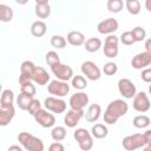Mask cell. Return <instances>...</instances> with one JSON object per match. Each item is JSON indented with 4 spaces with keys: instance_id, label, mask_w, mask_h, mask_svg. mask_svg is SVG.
<instances>
[{
    "instance_id": "6da1fadb",
    "label": "cell",
    "mask_w": 151,
    "mask_h": 151,
    "mask_svg": "<svg viewBox=\"0 0 151 151\" xmlns=\"http://www.w3.org/2000/svg\"><path fill=\"white\" fill-rule=\"evenodd\" d=\"M129 111V105L123 99H114L112 100L105 112H104V122L109 125H113L118 122L120 117H124Z\"/></svg>"
},
{
    "instance_id": "7a4b0ae2",
    "label": "cell",
    "mask_w": 151,
    "mask_h": 151,
    "mask_svg": "<svg viewBox=\"0 0 151 151\" xmlns=\"http://www.w3.org/2000/svg\"><path fill=\"white\" fill-rule=\"evenodd\" d=\"M18 142L27 151H44L45 149L44 142L29 132H20L18 134Z\"/></svg>"
},
{
    "instance_id": "3957f363",
    "label": "cell",
    "mask_w": 151,
    "mask_h": 151,
    "mask_svg": "<svg viewBox=\"0 0 151 151\" xmlns=\"http://www.w3.org/2000/svg\"><path fill=\"white\" fill-rule=\"evenodd\" d=\"M73 137L83 151H90L93 147V137H92L91 132H88L86 129H84V127L76 129Z\"/></svg>"
},
{
    "instance_id": "277c9868",
    "label": "cell",
    "mask_w": 151,
    "mask_h": 151,
    "mask_svg": "<svg viewBox=\"0 0 151 151\" xmlns=\"http://www.w3.org/2000/svg\"><path fill=\"white\" fill-rule=\"evenodd\" d=\"M122 144H123V147L125 150L134 151L137 149L144 147L146 145V142H145V138H144L143 133H133V134L124 137L123 140H122Z\"/></svg>"
},
{
    "instance_id": "5b68a950",
    "label": "cell",
    "mask_w": 151,
    "mask_h": 151,
    "mask_svg": "<svg viewBox=\"0 0 151 151\" xmlns=\"http://www.w3.org/2000/svg\"><path fill=\"white\" fill-rule=\"evenodd\" d=\"M47 91L53 97L63 98L66 94H68V92H70V85L67 84V81H61V80L54 79V80L50 81V84L47 85Z\"/></svg>"
},
{
    "instance_id": "8992f818",
    "label": "cell",
    "mask_w": 151,
    "mask_h": 151,
    "mask_svg": "<svg viewBox=\"0 0 151 151\" xmlns=\"http://www.w3.org/2000/svg\"><path fill=\"white\" fill-rule=\"evenodd\" d=\"M44 106L47 111L53 112V113H64L66 111V101L63 100L61 98H57V97H47L44 100Z\"/></svg>"
},
{
    "instance_id": "52a82bcc",
    "label": "cell",
    "mask_w": 151,
    "mask_h": 151,
    "mask_svg": "<svg viewBox=\"0 0 151 151\" xmlns=\"http://www.w3.org/2000/svg\"><path fill=\"white\" fill-rule=\"evenodd\" d=\"M80 70H81L83 74H84L87 79H90V80L96 81V80L100 79V77H101V71H100V68L97 66L96 63H93V61H91V60L84 61V63L81 64Z\"/></svg>"
},
{
    "instance_id": "ba28073f",
    "label": "cell",
    "mask_w": 151,
    "mask_h": 151,
    "mask_svg": "<svg viewBox=\"0 0 151 151\" xmlns=\"http://www.w3.org/2000/svg\"><path fill=\"white\" fill-rule=\"evenodd\" d=\"M118 42H119V38L114 34L107 35L105 38V42H104V54H105V57L116 58L118 55V52H119Z\"/></svg>"
},
{
    "instance_id": "9c48e42d",
    "label": "cell",
    "mask_w": 151,
    "mask_h": 151,
    "mask_svg": "<svg viewBox=\"0 0 151 151\" xmlns=\"http://www.w3.org/2000/svg\"><path fill=\"white\" fill-rule=\"evenodd\" d=\"M118 91L125 99H132L137 94L136 85L127 78H122L118 81Z\"/></svg>"
},
{
    "instance_id": "30bf717a",
    "label": "cell",
    "mask_w": 151,
    "mask_h": 151,
    "mask_svg": "<svg viewBox=\"0 0 151 151\" xmlns=\"http://www.w3.org/2000/svg\"><path fill=\"white\" fill-rule=\"evenodd\" d=\"M35 67L37 66L31 60H25V61L21 63V66H20V76H19V84L20 85L32 81L33 73H34Z\"/></svg>"
},
{
    "instance_id": "8fae6325",
    "label": "cell",
    "mask_w": 151,
    "mask_h": 151,
    "mask_svg": "<svg viewBox=\"0 0 151 151\" xmlns=\"http://www.w3.org/2000/svg\"><path fill=\"white\" fill-rule=\"evenodd\" d=\"M51 71L57 77V79L61 80V81H68V80H72V78H73V70H72V67L68 66V65L61 64V63L58 64V65L52 66Z\"/></svg>"
},
{
    "instance_id": "7c38bea8",
    "label": "cell",
    "mask_w": 151,
    "mask_h": 151,
    "mask_svg": "<svg viewBox=\"0 0 151 151\" xmlns=\"http://www.w3.org/2000/svg\"><path fill=\"white\" fill-rule=\"evenodd\" d=\"M132 107L137 111V112H147L151 107V103L150 99L147 97V94L143 91L138 92L134 97H133V101H132Z\"/></svg>"
},
{
    "instance_id": "4fadbf2b",
    "label": "cell",
    "mask_w": 151,
    "mask_h": 151,
    "mask_svg": "<svg viewBox=\"0 0 151 151\" xmlns=\"http://www.w3.org/2000/svg\"><path fill=\"white\" fill-rule=\"evenodd\" d=\"M34 119H35V122H37L40 126L46 127V129L52 127V126H54V124H55V117H54V114L51 113L50 111H47L46 109L39 110V111L34 114Z\"/></svg>"
},
{
    "instance_id": "5bb4252c",
    "label": "cell",
    "mask_w": 151,
    "mask_h": 151,
    "mask_svg": "<svg viewBox=\"0 0 151 151\" xmlns=\"http://www.w3.org/2000/svg\"><path fill=\"white\" fill-rule=\"evenodd\" d=\"M90 98L85 92H76L74 94H72L68 99V104L71 106V109L73 110H84V107L88 104Z\"/></svg>"
},
{
    "instance_id": "9a60e30c",
    "label": "cell",
    "mask_w": 151,
    "mask_h": 151,
    "mask_svg": "<svg viewBox=\"0 0 151 151\" xmlns=\"http://www.w3.org/2000/svg\"><path fill=\"white\" fill-rule=\"evenodd\" d=\"M151 65V53L144 51L140 53H137L132 60H131V66L136 70H144L147 68V66Z\"/></svg>"
},
{
    "instance_id": "2e32d148",
    "label": "cell",
    "mask_w": 151,
    "mask_h": 151,
    "mask_svg": "<svg viewBox=\"0 0 151 151\" xmlns=\"http://www.w3.org/2000/svg\"><path fill=\"white\" fill-rule=\"evenodd\" d=\"M119 27V24L116 19L113 18H107V19H104L101 20L98 25H97V31L100 33V34H107V35H111L112 33H114Z\"/></svg>"
},
{
    "instance_id": "e0dca14e",
    "label": "cell",
    "mask_w": 151,
    "mask_h": 151,
    "mask_svg": "<svg viewBox=\"0 0 151 151\" xmlns=\"http://www.w3.org/2000/svg\"><path fill=\"white\" fill-rule=\"evenodd\" d=\"M84 116H85L84 110H73V109H70L66 112L65 117H64V123H65V125L67 127L73 129V127H76L79 124L80 119Z\"/></svg>"
},
{
    "instance_id": "ac0fdd59",
    "label": "cell",
    "mask_w": 151,
    "mask_h": 151,
    "mask_svg": "<svg viewBox=\"0 0 151 151\" xmlns=\"http://www.w3.org/2000/svg\"><path fill=\"white\" fill-rule=\"evenodd\" d=\"M35 14L40 19H46L51 14V5L48 0H37L35 2Z\"/></svg>"
},
{
    "instance_id": "d6986e66",
    "label": "cell",
    "mask_w": 151,
    "mask_h": 151,
    "mask_svg": "<svg viewBox=\"0 0 151 151\" xmlns=\"http://www.w3.org/2000/svg\"><path fill=\"white\" fill-rule=\"evenodd\" d=\"M50 78H51L50 74L45 68H42L40 66H37L35 70H34V73H33L32 81H34L35 84H38L40 86H44L50 81Z\"/></svg>"
},
{
    "instance_id": "ffe728a7",
    "label": "cell",
    "mask_w": 151,
    "mask_h": 151,
    "mask_svg": "<svg viewBox=\"0 0 151 151\" xmlns=\"http://www.w3.org/2000/svg\"><path fill=\"white\" fill-rule=\"evenodd\" d=\"M101 114V106L99 104H91L85 113V119L88 123H96Z\"/></svg>"
},
{
    "instance_id": "44dd1931",
    "label": "cell",
    "mask_w": 151,
    "mask_h": 151,
    "mask_svg": "<svg viewBox=\"0 0 151 151\" xmlns=\"http://www.w3.org/2000/svg\"><path fill=\"white\" fill-rule=\"evenodd\" d=\"M66 40L72 46H81L85 44V35L79 31H71L67 33Z\"/></svg>"
},
{
    "instance_id": "7402d4cb",
    "label": "cell",
    "mask_w": 151,
    "mask_h": 151,
    "mask_svg": "<svg viewBox=\"0 0 151 151\" xmlns=\"http://www.w3.org/2000/svg\"><path fill=\"white\" fill-rule=\"evenodd\" d=\"M13 103H14V92L9 88L4 90L0 99V109H8L13 106Z\"/></svg>"
},
{
    "instance_id": "603a6c76",
    "label": "cell",
    "mask_w": 151,
    "mask_h": 151,
    "mask_svg": "<svg viewBox=\"0 0 151 151\" xmlns=\"http://www.w3.org/2000/svg\"><path fill=\"white\" fill-rule=\"evenodd\" d=\"M14 116H15L14 106H11L8 109H0V125L1 126L8 125L14 118Z\"/></svg>"
},
{
    "instance_id": "cb8c5ba5",
    "label": "cell",
    "mask_w": 151,
    "mask_h": 151,
    "mask_svg": "<svg viewBox=\"0 0 151 151\" xmlns=\"http://www.w3.org/2000/svg\"><path fill=\"white\" fill-rule=\"evenodd\" d=\"M47 31V26L42 20H35L32 25H31V33L33 37L35 38H41L45 35Z\"/></svg>"
},
{
    "instance_id": "d4e9b609",
    "label": "cell",
    "mask_w": 151,
    "mask_h": 151,
    "mask_svg": "<svg viewBox=\"0 0 151 151\" xmlns=\"http://www.w3.org/2000/svg\"><path fill=\"white\" fill-rule=\"evenodd\" d=\"M107 133H109L107 126L104 125V124H101V123L94 124V125L92 126V129H91V134H92V137H94V138H97V139H103V138H105V137L107 136Z\"/></svg>"
},
{
    "instance_id": "484cf974",
    "label": "cell",
    "mask_w": 151,
    "mask_h": 151,
    "mask_svg": "<svg viewBox=\"0 0 151 151\" xmlns=\"http://www.w3.org/2000/svg\"><path fill=\"white\" fill-rule=\"evenodd\" d=\"M84 45H85V50H86L87 52L94 53V52H97V51L100 50V47H101V40H100L99 38H96V37L88 38V39L85 41Z\"/></svg>"
},
{
    "instance_id": "4316f807",
    "label": "cell",
    "mask_w": 151,
    "mask_h": 151,
    "mask_svg": "<svg viewBox=\"0 0 151 151\" xmlns=\"http://www.w3.org/2000/svg\"><path fill=\"white\" fill-rule=\"evenodd\" d=\"M32 99H33V96H29L27 93L20 92V94L17 97V106L20 110H26L27 111V107H28L29 103L32 101Z\"/></svg>"
},
{
    "instance_id": "83f0119b",
    "label": "cell",
    "mask_w": 151,
    "mask_h": 151,
    "mask_svg": "<svg viewBox=\"0 0 151 151\" xmlns=\"http://www.w3.org/2000/svg\"><path fill=\"white\" fill-rule=\"evenodd\" d=\"M12 19H13V9L5 4H0V20L2 22H9Z\"/></svg>"
},
{
    "instance_id": "f1b7e54d",
    "label": "cell",
    "mask_w": 151,
    "mask_h": 151,
    "mask_svg": "<svg viewBox=\"0 0 151 151\" xmlns=\"http://www.w3.org/2000/svg\"><path fill=\"white\" fill-rule=\"evenodd\" d=\"M67 132L64 126H54L51 131V137L54 142H61L66 138Z\"/></svg>"
},
{
    "instance_id": "f546056e",
    "label": "cell",
    "mask_w": 151,
    "mask_h": 151,
    "mask_svg": "<svg viewBox=\"0 0 151 151\" xmlns=\"http://www.w3.org/2000/svg\"><path fill=\"white\" fill-rule=\"evenodd\" d=\"M150 123H151L150 118H149L147 116H145V114L136 116V117L133 118V120H132L133 126L137 127V129H145V127H147V126L150 125Z\"/></svg>"
},
{
    "instance_id": "4dcf8cb0",
    "label": "cell",
    "mask_w": 151,
    "mask_h": 151,
    "mask_svg": "<svg viewBox=\"0 0 151 151\" xmlns=\"http://www.w3.org/2000/svg\"><path fill=\"white\" fill-rule=\"evenodd\" d=\"M71 85L76 88V90H84L87 87V80L85 79L84 76H73L72 80H71Z\"/></svg>"
},
{
    "instance_id": "1f68e13d",
    "label": "cell",
    "mask_w": 151,
    "mask_h": 151,
    "mask_svg": "<svg viewBox=\"0 0 151 151\" xmlns=\"http://www.w3.org/2000/svg\"><path fill=\"white\" fill-rule=\"evenodd\" d=\"M125 6L127 12L132 15H137L140 12V2L138 0H126Z\"/></svg>"
},
{
    "instance_id": "d6a6232c",
    "label": "cell",
    "mask_w": 151,
    "mask_h": 151,
    "mask_svg": "<svg viewBox=\"0 0 151 151\" xmlns=\"http://www.w3.org/2000/svg\"><path fill=\"white\" fill-rule=\"evenodd\" d=\"M45 60H46V63H47V65H48L50 67L60 64L59 54H58L57 52H54V51H48V52L46 53V55H45Z\"/></svg>"
},
{
    "instance_id": "836d02e7",
    "label": "cell",
    "mask_w": 151,
    "mask_h": 151,
    "mask_svg": "<svg viewBox=\"0 0 151 151\" xmlns=\"http://www.w3.org/2000/svg\"><path fill=\"white\" fill-rule=\"evenodd\" d=\"M106 6H107V9L110 12H112V13H119L123 9V7H124V2L122 0H109L107 4H106Z\"/></svg>"
},
{
    "instance_id": "e575fe53",
    "label": "cell",
    "mask_w": 151,
    "mask_h": 151,
    "mask_svg": "<svg viewBox=\"0 0 151 151\" xmlns=\"http://www.w3.org/2000/svg\"><path fill=\"white\" fill-rule=\"evenodd\" d=\"M66 41L67 40L60 34H54L51 37V45L55 48H59V50H61L66 46Z\"/></svg>"
},
{
    "instance_id": "d590c367",
    "label": "cell",
    "mask_w": 151,
    "mask_h": 151,
    "mask_svg": "<svg viewBox=\"0 0 151 151\" xmlns=\"http://www.w3.org/2000/svg\"><path fill=\"white\" fill-rule=\"evenodd\" d=\"M132 35L134 41H143L146 37V31L142 27V26H136L134 28H132Z\"/></svg>"
},
{
    "instance_id": "8d00e7d4",
    "label": "cell",
    "mask_w": 151,
    "mask_h": 151,
    "mask_svg": "<svg viewBox=\"0 0 151 151\" xmlns=\"http://www.w3.org/2000/svg\"><path fill=\"white\" fill-rule=\"evenodd\" d=\"M41 109H42V107H41V103L39 101V99L33 98V99H32V101L29 103L28 107H27V112H28L31 116H33V117H34V114H35L39 110H41Z\"/></svg>"
},
{
    "instance_id": "74e56055",
    "label": "cell",
    "mask_w": 151,
    "mask_h": 151,
    "mask_svg": "<svg viewBox=\"0 0 151 151\" xmlns=\"http://www.w3.org/2000/svg\"><path fill=\"white\" fill-rule=\"evenodd\" d=\"M103 71L106 76H113L117 73L118 71V66L116 63L113 61H107L106 64H104V67H103Z\"/></svg>"
},
{
    "instance_id": "f35d334b",
    "label": "cell",
    "mask_w": 151,
    "mask_h": 151,
    "mask_svg": "<svg viewBox=\"0 0 151 151\" xmlns=\"http://www.w3.org/2000/svg\"><path fill=\"white\" fill-rule=\"evenodd\" d=\"M119 40H120L124 45H127V46H130V45H132V44L136 42L134 39H133V35H132V32H131V31H125V32H123L122 35H120V38H119Z\"/></svg>"
},
{
    "instance_id": "ab89813d",
    "label": "cell",
    "mask_w": 151,
    "mask_h": 151,
    "mask_svg": "<svg viewBox=\"0 0 151 151\" xmlns=\"http://www.w3.org/2000/svg\"><path fill=\"white\" fill-rule=\"evenodd\" d=\"M20 90H21V92L27 93V94L33 96V97H34V94H35V86L33 85V83H32V81L20 85Z\"/></svg>"
},
{
    "instance_id": "60d3db41",
    "label": "cell",
    "mask_w": 151,
    "mask_h": 151,
    "mask_svg": "<svg viewBox=\"0 0 151 151\" xmlns=\"http://www.w3.org/2000/svg\"><path fill=\"white\" fill-rule=\"evenodd\" d=\"M143 81L145 83H150L151 84V67H147V68H144L142 71V74H140Z\"/></svg>"
},
{
    "instance_id": "b9f144b4",
    "label": "cell",
    "mask_w": 151,
    "mask_h": 151,
    "mask_svg": "<svg viewBox=\"0 0 151 151\" xmlns=\"http://www.w3.org/2000/svg\"><path fill=\"white\" fill-rule=\"evenodd\" d=\"M48 151H65V147L61 143L59 142H54L48 146Z\"/></svg>"
},
{
    "instance_id": "7bdbcfd3",
    "label": "cell",
    "mask_w": 151,
    "mask_h": 151,
    "mask_svg": "<svg viewBox=\"0 0 151 151\" xmlns=\"http://www.w3.org/2000/svg\"><path fill=\"white\" fill-rule=\"evenodd\" d=\"M143 134H144V138H145L146 144H151V129L146 130V131H145Z\"/></svg>"
},
{
    "instance_id": "ee69618b",
    "label": "cell",
    "mask_w": 151,
    "mask_h": 151,
    "mask_svg": "<svg viewBox=\"0 0 151 151\" xmlns=\"http://www.w3.org/2000/svg\"><path fill=\"white\" fill-rule=\"evenodd\" d=\"M144 47H145V51H146V52L151 53V38H149V39H146V40H145Z\"/></svg>"
},
{
    "instance_id": "f6af8a7d",
    "label": "cell",
    "mask_w": 151,
    "mask_h": 151,
    "mask_svg": "<svg viewBox=\"0 0 151 151\" xmlns=\"http://www.w3.org/2000/svg\"><path fill=\"white\" fill-rule=\"evenodd\" d=\"M7 151H22V147L19 146V145H11L7 149Z\"/></svg>"
},
{
    "instance_id": "bcb514c9",
    "label": "cell",
    "mask_w": 151,
    "mask_h": 151,
    "mask_svg": "<svg viewBox=\"0 0 151 151\" xmlns=\"http://www.w3.org/2000/svg\"><path fill=\"white\" fill-rule=\"evenodd\" d=\"M145 8H146L149 12H151V0H146V1H145Z\"/></svg>"
},
{
    "instance_id": "7dc6e473",
    "label": "cell",
    "mask_w": 151,
    "mask_h": 151,
    "mask_svg": "<svg viewBox=\"0 0 151 151\" xmlns=\"http://www.w3.org/2000/svg\"><path fill=\"white\" fill-rule=\"evenodd\" d=\"M142 151H151V144H146V145L143 147Z\"/></svg>"
},
{
    "instance_id": "c3c4849f",
    "label": "cell",
    "mask_w": 151,
    "mask_h": 151,
    "mask_svg": "<svg viewBox=\"0 0 151 151\" xmlns=\"http://www.w3.org/2000/svg\"><path fill=\"white\" fill-rule=\"evenodd\" d=\"M149 92H150V94H151V85L149 86Z\"/></svg>"
}]
</instances>
